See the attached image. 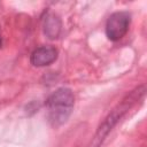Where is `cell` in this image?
<instances>
[{
    "instance_id": "6da1fadb",
    "label": "cell",
    "mask_w": 147,
    "mask_h": 147,
    "mask_svg": "<svg viewBox=\"0 0 147 147\" xmlns=\"http://www.w3.org/2000/svg\"><path fill=\"white\" fill-rule=\"evenodd\" d=\"M145 94V86L141 85L133 91H131L105 118V121L100 124V126L96 130V133L92 140L91 147H100V145L103 142V140L107 138L109 132L113 130V127L118 123V121L127 113V110L137 102L139 101Z\"/></svg>"
},
{
    "instance_id": "7a4b0ae2",
    "label": "cell",
    "mask_w": 147,
    "mask_h": 147,
    "mask_svg": "<svg viewBox=\"0 0 147 147\" xmlns=\"http://www.w3.org/2000/svg\"><path fill=\"white\" fill-rule=\"evenodd\" d=\"M74 105H75V95L70 88L60 87L55 90L46 99L45 102L49 123L55 127L65 123L71 115Z\"/></svg>"
},
{
    "instance_id": "3957f363",
    "label": "cell",
    "mask_w": 147,
    "mask_h": 147,
    "mask_svg": "<svg viewBox=\"0 0 147 147\" xmlns=\"http://www.w3.org/2000/svg\"><path fill=\"white\" fill-rule=\"evenodd\" d=\"M131 24V14L125 10L113 13L106 22V36L111 41H118L129 31Z\"/></svg>"
},
{
    "instance_id": "277c9868",
    "label": "cell",
    "mask_w": 147,
    "mask_h": 147,
    "mask_svg": "<svg viewBox=\"0 0 147 147\" xmlns=\"http://www.w3.org/2000/svg\"><path fill=\"white\" fill-rule=\"evenodd\" d=\"M57 49L54 46L46 45L36 48L30 55V63L34 67H46L57 59Z\"/></svg>"
},
{
    "instance_id": "5b68a950",
    "label": "cell",
    "mask_w": 147,
    "mask_h": 147,
    "mask_svg": "<svg viewBox=\"0 0 147 147\" xmlns=\"http://www.w3.org/2000/svg\"><path fill=\"white\" fill-rule=\"evenodd\" d=\"M42 30L49 39H56L61 32L60 18L52 13H47L42 20Z\"/></svg>"
},
{
    "instance_id": "8992f818",
    "label": "cell",
    "mask_w": 147,
    "mask_h": 147,
    "mask_svg": "<svg viewBox=\"0 0 147 147\" xmlns=\"http://www.w3.org/2000/svg\"><path fill=\"white\" fill-rule=\"evenodd\" d=\"M3 45V39H2V34H1V29H0V48Z\"/></svg>"
}]
</instances>
